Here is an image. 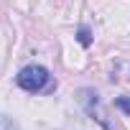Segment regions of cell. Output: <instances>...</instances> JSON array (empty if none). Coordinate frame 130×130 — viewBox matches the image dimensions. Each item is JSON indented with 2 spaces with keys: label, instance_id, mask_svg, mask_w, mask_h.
Here are the masks:
<instances>
[{
  "label": "cell",
  "instance_id": "cell-1",
  "mask_svg": "<svg viewBox=\"0 0 130 130\" xmlns=\"http://www.w3.org/2000/svg\"><path fill=\"white\" fill-rule=\"evenodd\" d=\"M18 87L26 89V92H41L46 84H48V72L38 64H31V67H23L15 77Z\"/></svg>",
  "mask_w": 130,
  "mask_h": 130
},
{
  "label": "cell",
  "instance_id": "cell-3",
  "mask_svg": "<svg viewBox=\"0 0 130 130\" xmlns=\"http://www.w3.org/2000/svg\"><path fill=\"white\" fill-rule=\"evenodd\" d=\"M0 130H21V125H18L15 120L5 117V115H0Z\"/></svg>",
  "mask_w": 130,
  "mask_h": 130
},
{
  "label": "cell",
  "instance_id": "cell-2",
  "mask_svg": "<svg viewBox=\"0 0 130 130\" xmlns=\"http://www.w3.org/2000/svg\"><path fill=\"white\" fill-rule=\"evenodd\" d=\"M77 41H79V43H82L84 48H87V46L92 43V33H89V28H87V26H82V28L77 31Z\"/></svg>",
  "mask_w": 130,
  "mask_h": 130
},
{
  "label": "cell",
  "instance_id": "cell-4",
  "mask_svg": "<svg viewBox=\"0 0 130 130\" xmlns=\"http://www.w3.org/2000/svg\"><path fill=\"white\" fill-rule=\"evenodd\" d=\"M115 105H117L122 112H127V115H130V97H117V100H115Z\"/></svg>",
  "mask_w": 130,
  "mask_h": 130
}]
</instances>
